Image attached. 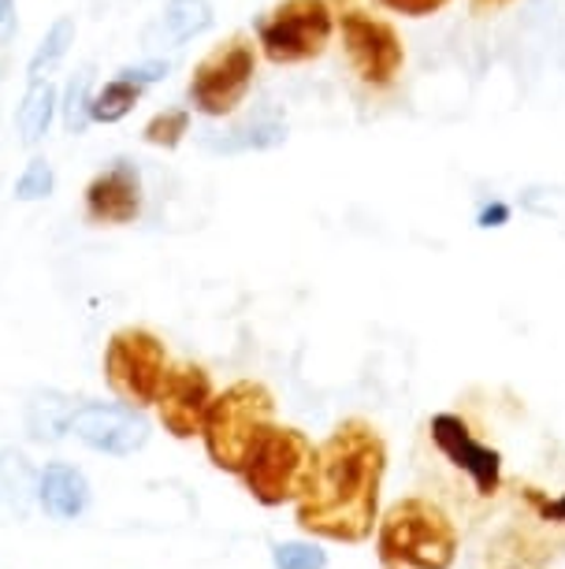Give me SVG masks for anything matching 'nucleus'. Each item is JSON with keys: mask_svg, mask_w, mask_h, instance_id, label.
<instances>
[{"mask_svg": "<svg viewBox=\"0 0 565 569\" xmlns=\"http://www.w3.org/2000/svg\"><path fill=\"white\" fill-rule=\"evenodd\" d=\"M253 74H258L253 41L246 34H231L190 74L186 86L190 112H201L209 120H223V116L239 112L253 90Z\"/></svg>", "mask_w": 565, "mask_h": 569, "instance_id": "423d86ee", "label": "nucleus"}, {"mask_svg": "<svg viewBox=\"0 0 565 569\" xmlns=\"http://www.w3.org/2000/svg\"><path fill=\"white\" fill-rule=\"evenodd\" d=\"M286 142V120L275 112L250 116V120L228 127V131H201V146L216 157H242V153H269Z\"/></svg>", "mask_w": 565, "mask_h": 569, "instance_id": "ddd939ff", "label": "nucleus"}, {"mask_svg": "<svg viewBox=\"0 0 565 569\" xmlns=\"http://www.w3.org/2000/svg\"><path fill=\"white\" fill-rule=\"evenodd\" d=\"M90 101H93V68H79L63 86V98H60V120L68 127L71 134H87L90 120Z\"/></svg>", "mask_w": 565, "mask_h": 569, "instance_id": "412c9836", "label": "nucleus"}, {"mask_svg": "<svg viewBox=\"0 0 565 569\" xmlns=\"http://www.w3.org/2000/svg\"><path fill=\"white\" fill-rule=\"evenodd\" d=\"M60 112V93L52 79H38L27 86L23 101H19L16 109V131H19V142L23 146H38L41 138L49 134L52 120H57Z\"/></svg>", "mask_w": 565, "mask_h": 569, "instance_id": "f3484780", "label": "nucleus"}, {"mask_svg": "<svg viewBox=\"0 0 565 569\" xmlns=\"http://www.w3.org/2000/svg\"><path fill=\"white\" fill-rule=\"evenodd\" d=\"M38 502L52 521H74L90 507V480L68 461H49L38 472Z\"/></svg>", "mask_w": 565, "mask_h": 569, "instance_id": "4468645a", "label": "nucleus"}, {"mask_svg": "<svg viewBox=\"0 0 565 569\" xmlns=\"http://www.w3.org/2000/svg\"><path fill=\"white\" fill-rule=\"evenodd\" d=\"M190 109H164V112H157L153 120L145 123V131L142 138L149 146H157V149H175L183 138L190 134Z\"/></svg>", "mask_w": 565, "mask_h": 569, "instance_id": "5701e85b", "label": "nucleus"}, {"mask_svg": "<svg viewBox=\"0 0 565 569\" xmlns=\"http://www.w3.org/2000/svg\"><path fill=\"white\" fill-rule=\"evenodd\" d=\"M74 34H79V27H74V19H71V16H60L57 23H52V27L46 30V38L38 41L34 57H30V63H27V79H30V82L49 79V74L57 71L60 63H63V57H68V52H71Z\"/></svg>", "mask_w": 565, "mask_h": 569, "instance_id": "6ab92c4d", "label": "nucleus"}, {"mask_svg": "<svg viewBox=\"0 0 565 569\" xmlns=\"http://www.w3.org/2000/svg\"><path fill=\"white\" fill-rule=\"evenodd\" d=\"M275 569H324L327 555L316 543H280L272 551Z\"/></svg>", "mask_w": 565, "mask_h": 569, "instance_id": "393cba45", "label": "nucleus"}, {"mask_svg": "<svg viewBox=\"0 0 565 569\" xmlns=\"http://www.w3.org/2000/svg\"><path fill=\"white\" fill-rule=\"evenodd\" d=\"M383 569H451L457 558V529L443 507L428 499H402L383 513L376 532Z\"/></svg>", "mask_w": 565, "mask_h": 569, "instance_id": "f03ea898", "label": "nucleus"}, {"mask_svg": "<svg viewBox=\"0 0 565 569\" xmlns=\"http://www.w3.org/2000/svg\"><path fill=\"white\" fill-rule=\"evenodd\" d=\"M532 502H536V510H539V518L543 521H554V525H565V496L558 499H543L532 491Z\"/></svg>", "mask_w": 565, "mask_h": 569, "instance_id": "c85d7f7f", "label": "nucleus"}, {"mask_svg": "<svg viewBox=\"0 0 565 569\" xmlns=\"http://www.w3.org/2000/svg\"><path fill=\"white\" fill-rule=\"evenodd\" d=\"M380 8H387L394 16H406V19H428V16H440L446 4L454 0H376Z\"/></svg>", "mask_w": 565, "mask_h": 569, "instance_id": "a878e982", "label": "nucleus"}, {"mask_svg": "<svg viewBox=\"0 0 565 569\" xmlns=\"http://www.w3.org/2000/svg\"><path fill=\"white\" fill-rule=\"evenodd\" d=\"M142 217V171L134 160L115 157L87 187V220L104 228H123Z\"/></svg>", "mask_w": 565, "mask_h": 569, "instance_id": "f8f14e48", "label": "nucleus"}, {"mask_svg": "<svg viewBox=\"0 0 565 569\" xmlns=\"http://www.w3.org/2000/svg\"><path fill=\"white\" fill-rule=\"evenodd\" d=\"M514 0H468V8H473L476 16H492V12H503V8H509Z\"/></svg>", "mask_w": 565, "mask_h": 569, "instance_id": "7c9ffc66", "label": "nucleus"}, {"mask_svg": "<svg viewBox=\"0 0 565 569\" xmlns=\"http://www.w3.org/2000/svg\"><path fill=\"white\" fill-rule=\"evenodd\" d=\"M216 23L212 0H168L164 12L153 27L145 30L149 49H183L186 41L201 38Z\"/></svg>", "mask_w": 565, "mask_h": 569, "instance_id": "2eb2a0df", "label": "nucleus"}, {"mask_svg": "<svg viewBox=\"0 0 565 569\" xmlns=\"http://www.w3.org/2000/svg\"><path fill=\"white\" fill-rule=\"evenodd\" d=\"M509 217H514V209L506 206V201H487L484 209L476 212V228H506Z\"/></svg>", "mask_w": 565, "mask_h": 569, "instance_id": "cd10ccee", "label": "nucleus"}, {"mask_svg": "<svg viewBox=\"0 0 565 569\" xmlns=\"http://www.w3.org/2000/svg\"><path fill=\"white\" fill-rule=\"evenodd\" d=\"M0 488H4V496L19 502V507L38 499V469L12 447L0 450Z\"/></svg>", "mask_w": 565, "mask_h": 569, "instance_id": "4be33fe9", "label": "nucleus"}, {"mask_svg": "<svg viewBox=\"0 0 565 569\" xmlns=\"http://www.w3.org/2000/svg\"><path fill=\"white\" fill-rule=\"evenodd\" d=\"M387 472V447L361 417L335 425L316 447L313 480L297 499V525L335 543H361L372 536L380 485Z\"/></svg>", "mask_w": 565, "mask_h": 569, "instance_id": "f257e3e1", "label": "nucleus"}, {"mask_svg": "<svg viewBox=\"0 0 565 569\" xmlns=\"http://www.w3.org/2000/svg\"><path fill=\"white\" fill-rule=\"evenodd\" d=\"M428 432H432V443L440 447V455L473 480L476 496H495V491L503 488V458H498V450L480 443L473 436V428L457 413H435Z\"/></svg>", "mask_w": 565, "mask_h": 569, "instance_id": "9d476101", "label": "nucleus"}, {"mask_svg": "<svg viewBox=\"0 0 565 569\" xmlns=\"http://www.w3.org/2000/svg\"><path fill=\"white\" fill-rule=\"evenodd\" d=\"M79 410V399L63 391H38L27 402V436L38 443H60L71 432V417Z\"/></svg>", "mask_w": 565, "mask_h": 569, "instance_id": "dca6fc26", "label": "nucleus"}, {"mask_svg": "<svg viewBox=\"0 0 565 569\" xmlns=\"http://www.w3.org/2000/svg\"><path fill=\"white\" fill-rule=\"evenodd\" d=\"M120 74H123V79L138 82L145 90V86H153V82H164L168 74H172V63L153 57V60H142V63H127V68H120Z\"/></svg>", "mask_w": 565, "mask_h": 569, "instance_id": "bb28decb", "label": "nucleus"}, {"mask_svg": "<svg viewBox=\"0 0 565 569\" xmlns=\"http://www.w3.org/2000/svg\"><path fill=\"white\" fill-rule=\"evenodd\" d=\"M316 447L309 443L305 432L297 428H269L261 443L253 447L239 477L246 480L250 496L261 507H283V502H297L305 496L309 480H313Z\"/></svg>", "mask_w": 565, "mask_h": 569, "instance_id": "20e7f679", "label": "nucleus"}, {"mask_svg": "<svg viewBox=\"0 0 565 569\" xmlns=\"http://www.w3.org/2000/svg\"><path fill=\"white\" fill-rule=\"evenodd\" d=\"M138 101H142V86L131 82V79H123V74H115V79H109L98 93H93V101H90V120H93V123L112 127V123L127 120V116L134 112V104H138Z\"/></svg>", "mask_w": 565, "mask_h": 569, "instance_id": "aec40b11", "label": "nucleus"}, {"mask_svg": "<svg viewBox=\"0 0 565 569\" xmlns=\"http://www.w3.org/2000/svg\"><path fill=\"white\" fill-rule=\"evenodd\" d=\"M57 190V171L46 157H30V164L23 168V176L16 179V198L19 201H46Z\"/></svg>", "mask_w": 565, "mask_h": 569, "instance_id": "b1692460", "label": "nucleus"}, {"mask_svg": "<svg viewBox=\"0 0 565 569\" xmlns=\"http://www.w3.org/2000/svg\"><path fill=\"white\" fill-rule=\"evenodd\" d=\"M19 30V16H16V0H0V46L16 38Z\"/></svg>", "mask_w": 565, "mask_h": 569, "instance_id": "c756f323", "label": "nucleus"}, {"mask_svg": "<svg viewBox=\"0 0 565 569\" xmlns=\"http://www.w3.org/2000/svg\"><path fill=\"white\" fill-rule=\"evenodd\" d=\"M335 30L343 34V52L350 71L369 90H391L406 68V46H402L398 30L387 19L365 12V8H346L335 16Z\"/></svg>", "mask_w": 565, "mask_h": 569, "instance_id": "6e6552de", "label": "nucleus"}, {"mask_svg": "<svg viewBox=\"0 0 565 569\" xmlns=\"http://www.w3.org/2000/svg\"><path fill=\"white\" fill-rule=\"evenodd\" d=\"M216 391H212V376L201 365H175L164 376V388L157 395V413L160 425L168 428L175 439H194L201 436L205 413Z\"/></svg>", "mask_w": 565, "mask_h": 569, "instance_id": "9b49d317", "label": "nucleus"}, {"mask_svg": "<svg viewBox=\"0 0 565 569\" xmlns=\"http://www.w3.org/2000/svg\"><path fill=\"white\" fill-rule=\"evenodd\" d=\"M335 38V12L327 0H280L258 19L261 57L275 68H297L316 57Z\"/></svg>", "mask_w": 565, "mask_h": 569, "instance_id": "39448f33", "label": "nucleus"}, {"mask_svg": "<svg viewBox=\"0 0 565 569\" xmlns=\"http://www.w3.org/2000/svg\"><path fill=\"white\" fill-rule=\"evenodd\" d=\"M71 432L79 443L112 458H127L149 443V421L127 402H79Z\"/></svg>", "mask_w": 565, "mask_h": 569, "instance_id": "1a4fd4ad", "label": "nucleus"}, {"mask_svg": "<svg viewBox=\"0 0 565 569\" xmlns=\"http://www.w3.org/2000/svg\"><path fill=\"white\" fill-rule=\"evenodd\" d=\"M551 551L536 536L506 529L498 540L487 547V569H547Z\"/></svg>", "mask_w": 565, "mask_h": 569, "instance_id": "a211bd4d", "label": "nucleus"}, {"mask_svg": "<svg viewBox=\"0 0 565 569\" xmlns=\"http://www.w3.org/2000/svg\"><path fill=\"white\" fill-rule=\"evenodd\" d=\"M168 350L149 328H120L104 347V380L127 406H157L168 376Z\"/></svg>", "mask_w": 565, "mask_h": 569, "instance_id": "0eeeda50", "label": "nucleus"}, {"mask_svg": "<svg viewBox=\"0 0 565 569\" xmlns=\"http://www.w3.org/2000/svg\"><path fill=\"white\" fill-rule=\"evenodd\" d=\"M275 425V399L272 391L258 380H239L223 388L212 399L205 425H201V439L212 458V466L223 472H242L253 447L261 436Z\"/></svg>", "mask_w": 565, "mask_h": 569, "instance_id": "7ed1b4c3", "label": "nucleus"}]
</instances>
